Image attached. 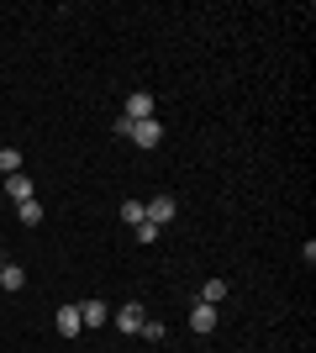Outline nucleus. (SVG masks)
<instances>
[{"label":"nucleus","instance_id":"20e7f679","mask_svg":"<svg viewBox=\"0 0 316 353\" xmlns=\"http://www.w3.org/2000/svg\"><path fill=\"white\" fill-rule=\"evenodd\" d=\"M121 117H127V121H148V117H153V95H148V90H132Z\"/></svg>","mask_w":316,"mask_h":353},{"label":"nucleus","instance_id":"39448f33","mask_svg":"<svg viewBox=\"0 0 316 353\" xmlns=\"http://www.w3.org/2000/svg\"><path fill=\"white\" fill-rule=\"evenodd\" d=\"M53 327H59V338H79V332H85V322H79V306H59Z\"/></svg>","mask_w":316,"mask_h":353},{"label":"nucleus","instance_id":"7ed1b4c3","mask_svg":"<svg viewBox=\"0 0 316 353\" xmlns=\"http://www.w3.org/2000/svg\"><path fill=\"white\" fill-rule=\"evenodd\" d=\"M174 195H153V201H143V221H153V227H169L174 221Z\"/></svg>","mask_w":316,"mask_h":353},{"label":"nucleus","instance_id":"ddd939ff","mask_svg":"<svg viewBox=\"0 0 316 353\" xmlns=\"http://www.w3.org/2000/svg\"><path fill=\"white\" fill-rule=\"evenodd\" d=\"M121 221L137 227V221H143V201H121Z\"/></svg>","mask_w":316,"mask_h":353},{"label":"nucleus","instance_id":"1a4fd4ad","mask_svg":"<svg viewBox=\"0 0 316 353\" xmlns=\"http://www.w3.org/2000/svg\"><path fill=\"white\" fill-rule=\"evenodd\" d=\"M11 174H21V153H16V148H0V179H11Z\"/></svg>","mask_w":316,"mask_h":353},{"label":"nucleus","instance_id":"9b49d317","mask_svg":"<svg viewBox=\"0 0 316 353\" xmlns=\"http://www.w3.org/2000/svg\"><path fill=\"white\" fill-rule=\"evenodd\" d=\"M200 301H206V306H222V301H227V280H206Z\"/></svg>","mask_w":316,"mask_h":353},{"label":"nucleus","instance_id":"6e6552de","mask_svg":"<svg viewBox=\"0 0 316 353\" xmlns=\"http://www.w3.org/2000/svg\"><path fill=\"white\" fill-rule=\"evenodd\" d=\"M32 190H37V185H32L27 174H11V179H6V195H11L16 206H21V201H32Z\"/></svg>","mask_w":316,"mask_h":353},{"label":"nucleus","instance_id":"9d476101","mask_svg":"<svg viewBox=\"0 0 316 353\" xmlns=\"http://www.w3.org/2000/svg\"><path fill=\"white\" fill-rule=\"evenodd\" d=\"M16 216L27 221V227H37V221H43V201H37V195H32V201H21V206H16Z\"/></svg>","mask_w":316,"mask_h":353},{"label":"nucleus","instance_id":"423d86ee","mask_svg":"<svg viewBox=\"0 0 316 353\" xmlns=\"http://www.w3.org/2000/svg\"><path fill=\"white\" fill-rule=\"evenodd\" d=\"M190 327H196L200 338H211V332H216V306H206V301H196V306H190Z\"/></svg>","mask_w":316,"mask_h":353},{"label":"nucleus","instance_id":"f257e3e1","mask_svg":"<svg viewBox=\"0 0 316 353\" xmlns=\"http://www.w3.org/2000/svg\"><path fill=\"white\" fill-rule=\"evenodd\" d=\"M111 322H116V332H127V338H137L148 316H143V306H137V301H127V306H116V311H111Z\"/></svg>","mask_w":316,"mask_h":353},{"label":"nucleus","instance_id":"4468645a","mask_svg":"<svg viewBox=\"0 0 316 353\" xmlns=\"http://www.w3.org/2000/svg\"><path fill=\"white\" fill-rule=\"evenodd\" d=\"M143 338H148V343H164V322H153V316H148V322H143Z\"/></svg>","mask_w":316,"mask_h":353},{"label":"nucleus","instance_id":"f03ea898","mask_svg":"<svg viewBox=\"0 0 316 353\" xmlns=\"http://www.w3.org/2000/svg\"><path fill=\"white\" fill-rule=\"evenodd\" d=\"M127 137H132L137 148H158V143H164V121H158V117L132 121V127H127Z\"/></svg>","mask_w":316,"mask_h":353},{"label":"nucleus","instance_id":"0eeeda50","mask_svg":"<svg viewBox=\"0 0 316 353\" xmlns=\"http://www.w3.org/2000/svg\"><path fill=\"white\" fill-rule=\"evenodd\" d=\"M79 322L85 327H105L111 322V306H105V301H79Z\"/></svg>","mask_w":316,"mask_h":353},{"label":"nucleus","instance_id":"f8f14e48","mask_svg":"<svg viewBox=\"0 0 316 353\" xmlns=\"http://www.w3.org/2000/svg\"><path fill=\"white\" fill-rule=\"evenodd\" d=\"M21 285H27V274H21L16 264H6V269H0V290H21Z\"/></svg>","mask_w":316,"mask_h":353},{"label":"nucleus","instance_id":"2eb2a0df","mask_svg":"<svg viewBox=\"0 0 316 353\" xmlns=\"http://www.w3.org/2000/svg\"><path fill=\"white\" fill-rule=\"evenodd\" d=\"M0 269H6V259H0Z\"/></svg>","mask_w":316,"mask_h":353}]
</instances>
